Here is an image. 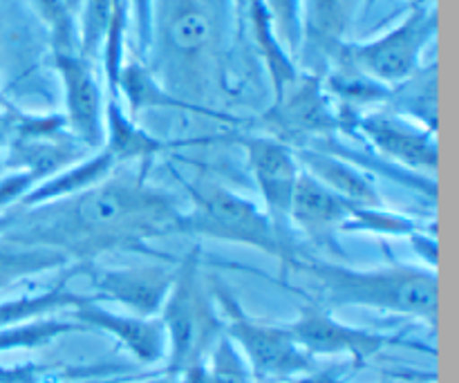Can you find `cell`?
I'll return each mask as SVG.
<instances>
[{
  "mask_svg": "<svg viewBox=\"0 0 459 383\" xmlns=\"http://www.w3.org/2000/svg\"><path fill=\"white\" fill-rule=\"evenodd\" d=\"M182 211L139 175H108L76 196L25 206L9 224L7 240L92 263L108 251L142 249L152 238L179 233Z\"/></svg>",
  "mask_w": 459,
  "mask_h": 383,
  "instance_id": "cell-1",
  "label": "cell"
},
{
  "mask_svg": "<svg viewBox=\"0 0 459 383\" xmlns=\"http://www.w3.org/2000/svg\"><path fill=\"white\" fill-rule=\"evenodd\" d=\"M296 269L321 287V299L334 308H368L403 314L421 321H437L439 276L435 269L412 265H388L357 269L325 260L303 258Z\"/></svg>",
  "mask_w": 459,
  "mask_h": 383,
  "instance_id": "cell-2",
  "label": "cell"
},
{
  "mask_svg": "<svg viewBox=\"0 0 459 383\" xmlns=\"http://www.w3.org/2000/svg\"><path fill=\"white\" fill-rule=\"evenodd\" d=\"M191 206L182 211L179 233L195 238H209L218 242L251 247L282 265L296 267L299 251L294 242L276 231L269 215L247 197L220 184H197L188 187Z\"/></svg>",
  "mask_w": 459,
  "mask_h": 383,
  "instance_id": "cell-3",
  "label": "cell"
},
{
  "mask_svg": "<svg viewBox=\"0 0 459 383\" xmlns=\"http://www.w3.org/2000/svg\"><path fill=\"white\" fill-rule=\"evenodd\" d=\"M160 321L169 345L166 357L173 370L182 372L202 363V354L218 341L220 318L200 276L197 249L188 251L175 267L173 285L160 309Z\"/></svg>",
  "mask_w": 459,
  "mask_h": 383,
  "instance_id": "cell-4",
  "label": "cell"
},
{
  "mask_svg": "<svg viewBox=\"0 0 459 383\" xmlns=\"http://www.w3.org/2000/svg\"><path fill=\"white\" fill-rule=\"evenodd\" d=\"M439 31V12L435 3L421 0L393 30L363 43H343L334 61L350 63L379 83L394 88L411 79L424 63L426 49Z\"/></svg>",
  "mask_w": 459,
  "mask_h": 383,
  "instance_id": "cell-5",
  "label": "cell"
},
{
  "mask_svg": "<svg viewBox=\"0 0 459 383\" xmlns=\"http://www.w3.org/2000/svg\"><path fill=\"white\" fill-rule=\"evenodd\" d=\"M218 303L227 317V336L240 350L254 375L264 379H287L307 370L312 357L296 344L290 327H276L249 318L224 287L218 290Z\"/></svg>",
  "mask_w": 459,
  "mask_h": 383,
  "instance_id": "cell-6",
  "label": "cell"
},
{
  "mask_svg": "<svg viewBox=\"0 0 459 383\" xmlns=\"http://www.w3.org/2000/svg\"><path fill=\"white\" fill-rule=\"evenodd\" d=\"M247 166L264 202V213L282 238L291 240L290 209L300 164L296 151L273 135H254L242 139Z\"/></svg>",
  "mask_w": 459,
  "mask_h": 383,
  "instance_id": "cell-7",
  "label": "cell"
},
{
  "mask_svg": "<svg viewBox=\"0 0 459 383\" xmlns=\"http://www.w3.org/2000/svg\"><path fill=\"white\" fill-rule=\"evenodd\" d=\"M264 121L276 133L273 137H321L341 126V117L327 97L323 81L309 72H299L296 79L273 97V106L264 115Z\"/></svg>",
  "mask_w": 459,
  "mask_h": 383,
  "instance_id": "cell-8",
  "label": "cell"
},
{
  "mask_svg": "<svg viewBox=\"0 0 459 383\" xmlns=\"http://www.w3.org/2000/svg\"><path fill=\"white\" fill-rule=\"evenodd\" d=\"M54 67L65 97V121L79 142L88 148H101L103 144V103L94 63L79 52H52Z\"/></svg>",
  "mask_w": 459,
  "mask_h": 383,
  "instance_id": "cell-9",
  "label": "cell"
},
{
  "mask_svg": "<svg viewBox=\"0 0 459 383\" xmlns=\"http://www.w3.org/2000/svg\"><path fill=\"white\" fill-rule=\"evenodd\" d=\"M166 61L184 65L197 61L213 49L215 18L206 0H161L157 16H152V31Z\"/></svg>",
  "mask_w": 459,
  "mask_h": 383,
  "instance_id": "cell-10",
  "label": "cell"
},
{
  "mask_svg": "<svg viewBox=\"0 0 459 383\" xmlns=\"http://www.w3.org/2000/svg\"><path fill=\"white\" fill-rule=\"evenodd\" d=\"M354 126L359 133L384 157L417 170H437V137L430 130L385 110H372L357 115Z\"/></svg>",
  "mask_w": 459,
  "mask_h": 383,
  "instance_id": "cell-11",
  "label": "cell"
},
{
  "mask_svg": "<svg viewBox=\"0 0 459 383\" xmlns=\"http://www.w3.org/2000/svg\"><path fill=\"white\" fill-rule=\"evenodd\" d=\"M79 272L90 278L99 296L124 305L137 317L160 314L175 276V269L164 267L92 269V263H79Z\"/></svg>",
  "mask_w": 459,
  "mask_h": 383,
  "instance_id": "cell-12",
  "label": "cell"
},
{
  "mask_svg": "<svg viewBox=\"0 0 459 383\" xmlns=\"http://www.w3.org/2000/svg\"><path fill=\"white\" fill-rule=\"evenodd\" d=\"M357 209L359 206L332 193L330 188L323 187L321 182H316L312 175L300 169L290 209L291 229H299L312 242L332 247L343 256L341 247L336 245V236L343 231Z\"/></svg>",
  "mask_w": 459,
  "mask_h": 383,
  "instance_id": "cell-13",
  "label": "cell"
},
{
  "mask_svg": "<svg viewBox=\"0 0 459 383\" xmlns=\"http://www.w3.org/2000/svg\"><path fill=\"white\" fill-rule=\"evenodd\" d=\"M72 321L83 330H101L115 336L134 359L142 363H155L166 357V332L160 318L137 317V314H117L101 308L97 299H88L70 312Z\"/></svg>",
  "mask_w": 459,
  "mask_h": 383,
  "instance_id": "cell-14",
  "label": "cell"
},
{
  "mask_svg": "<svg viewBox=\"0 0 459 383\" xmlns=\"http://www.w3.org/2000/svg\"><path fill=\"white\" fill-rule=\"evenodd\" d=\"M296 344L312 354H352L354 359L372 357L384 348V336L350 327L336 321L323 305H305L290 326Z\"/></svg>",
  "mask_w": 459,
  "mask_h": 383,
  "instance_id": "cell-15",
  "label": "cell"
},
{
  "mask_svg": "<svg viewBox=\"0 0 459 383\" xmlns=\"http://www.w3.org/2000/svg\"><path fill=\"white\" fill-rule=\"evenodd\" d=\"M359 0H300L303 45L299 58L312 67L334 63L345 43V31L352 25Z\"/></svg>",
  "mask_w": 459,
  "mask_h": 383,
  "instance_id": "cell-16",
  "label": "cell"
},
{
  "mask_svg": "<svg viewBox=\"0 0 459 383\" xmlns=\"http://www.w3.org/2000/svg\"><path fill=\"white\" fill-rule=\"evenodd\" d=\"M124 97L126 106H128V115L137 117L143 110H184V112H197V115L215 117V119H229V117L220 115V112L211 110V108L193 106V103L184 101L178 94L170 92L169 85L155 74L148 65L142 61H124V67L117 79V97Z\"/></svg>",
  "mask_w": 459,
  "mask_h": 383,
  "instance_id": "cell-17",
  "label": "cell"
},
{
  "mask_svg": "<svg viewBox=\"0 0 459 383\" xmlns=\"http://www.w3.org/2000/svg\"><path fill=\"white\" fill-rule=\"evenodd\" d=\"M296 157L305 173L312 175L316 182H321L343 200L352 202L354 206H384L375 182L350 161L332 152L312 151V148H300L296 151Z\"/></svg>",
  "mask_w": 459,
  "mask_h": 383,
  "instance_id": "cell-18",
  "label": "cell"
},
{
  "mask_svg": "<svg viewBox=\"0 0 459 383\" xmlns=\"http://www.w3.org/2000/svg\"><path fill=\"white\" fill-rule=\"evenodd\" d=\"M437 63L421 65L411 79L390 88L385 108L421 128L437 135L439 106H437Z\"/></svg>",
  "mask_w": 459,
  "mask_h": 383,
  "instance_id": "cell-19",
  "label": "cell"
},
{
  "mask_svg": "<svg viewBox=\"0 0 459 383\" xmlns=\"http://www.w3.org/2000/svg\"><path fill=\"white\" fill-rule=\"evenodd\" d=\"M103 151L119 161L130 160H148V157L157 155L166 148L161 139L155 135L146 133L142 126L134 121L121 106L119 99H108L106 101V115H103Z\"/></svg>",
  "mask_w": 459,
  "mask_h": 383,
  "instance_id": "cell-20",
  "label": "cell"
},
{
  "mask_svg": "<svg viewBox=\"0 0 459 383\" xmlns=\"http://www.w3.org/2000/svg\"><path fill=\"white\" fill-rule=\"evenodd\" d=\"M115 166V160H112L103 148H99V151L94 152L92 157H88V160H81L79 164L70 166V169L61 170V173H54L49 175V178L40 179L34 188L27 191L22 205H43V202L76 196V193L85 191V188L94 187V184H99L101 179H106Z\"/></svg>",
  "mask_w": 459,
  "mask_h": 383,
  "instance_id": "cell-21",
  "label": "cell"
},
{
  "mask_svg": "<svg viewBox=\"0 0 459 383\" xmlns=\"http://www.w3.org/2000/svg\"><path fill=\"white\" fill-rule=\"evenodd\" d=\"M263 4L278 43H281L282 49L296 61L300 54V45H303L300 0H263Z\"/></svg>",
  "mask_w": 459,
  "mask_h": 383,
  "instance_id": "cell-22",
  "label": "cell"
},
{
  "mask_svg": "<svg viewBox=\"0 0 459 383\" xmlns=\"http://www.w3.org/2000/svg\"><path fill=\"white\" fill-rule=\"evenodd\" d=\"M204 368L209 383H251L249 366L229 336H220L215 341L211 363Z\"/></svg>",
  "mask_w": 459,
  "mask_h": 383,
  "instance_id": "cell-23",
  "label": "cell"
},
{
  "mask_svg": "<svg viewBox=\"0 0 459 383\" xmlns=\"http://www.w3.org/2000/svg\"><path fill=\"white\" fill-rule=\"evenodd\" d=\"M130 21L137 34V48L142 57H146L151 48L152 36V16H155V0H128Z\"/></svg>",
  "mask_w": 459,
  "mask_h": 383,
  "instance_id": "cell-24",
  "label": "cell"
},
{
  "mask_svg": "<svg viewBox=\"0 0 459 383\" xmlns=\"http://www.w3.org/2000/svg\"><path fill=\"white\" fill-rule=\"evenodd\" d=\"M65 4L72 9V12L76 13V12H79V7H81V0H65Z\"/></svg>",
  "mask_w": 459,
  "mask_h": 383,
  "instance_id": "cell-25",
  "label": "cell"
}]
</instances>
